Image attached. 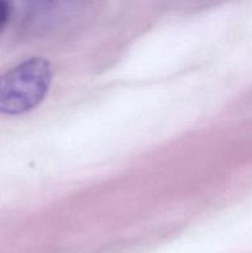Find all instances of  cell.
Listing matches in <instances>:
<instances>
[{
	"label": "cell",
	"instance_id": "obj_1",
	"mask_svg": "<svg viewBox=\"0 0 252 253\" xmlns=\"http://www.w3.org/2000/svg\"><path fill=\"white\" fill-rule=\"evenodd\" d=\"M52 69L48 61L34 57L0 76V113L20 115L36 108L48 91Z\"/></svg>",
	"mask_w": 252,
	"mask_h": 253
},
{
	"label": "cell",
	"instance_id": "obj_2",
	"mask_svg": "<svg viewBox=\"0 0 252 253\" xmlns=\"http://www.w3.org/2000/svg\"><path fill=\"white\" fill-rule=\"evenodd\" d=\"M10 15H11V5L7 1L0 0V31L7 24V21L10 19Z\"/></svg>",
	"mask_w": 252,
	"mask_h": 253
}]
</instances>
